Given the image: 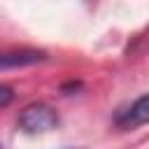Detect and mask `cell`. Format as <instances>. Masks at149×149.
<instances>
[{"mask_svg": "<svg viewBox=\"0 0 149 149\" xmlns=\"http://www.w3.org/2000/svg\"><path fill=\"white\" fill-rule=\"evenodd\" d=\"M19 128L28 135H35V133H47L51 128L58 126V114L51 105L47 102H30L26 105L21 112H19V119H16Z\"/></svg>", "mask_w": 149, "mask_h": 149, "instance_id": "cell-1", "label": "cell"}, {"mask_svg": "<svg viewBox=\"0 0 149 149\" xmlns=\"http://www.w3.org/2000/svg\"><path fill=\"white\" fill-rule=\"evenodd\" d=\"M114 121L119 128H137V126L149 123V93H144L135 102H130L123 112L116 114Z\"/></svg>", "mask_w": 149, "mask_h": 149, "instance_id": "cell-2", "label": "cell"}, {"mask_svg": "<svg viewBox=\"0 0 149 149\" xmlns=\"http://www.w3.org/2000/svg\"><path fill=\"white\" fill-rule=\"evenodd\" d=\"M42 61H47V51H42V49H14V51H5L0 56V68L9 70V68L35 65Z\"/></svg>", "mask_w": 149, "mask_h": 149, "instance_id": "cell-3", "label": "cell"}, {"mask_svg": "<svg viewBox=\"0 0 149 149\" xmlns=\"http://www.w3.org/2000/svg\"><path fill=\"white\" fill-rule=\"evenodd\" d=\"M12 98H14V93H12V86L2 84V86H0V107H7V105L12 102Z\"/></svg>", "mask_w": 149, "mask_h": 149, "instance_id": "cell-4", "label": "cell"}]
</instances>
